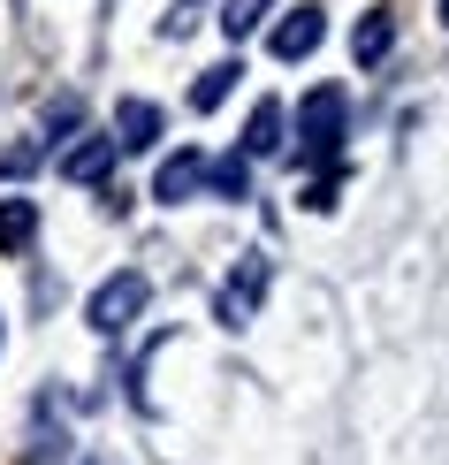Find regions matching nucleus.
Instances as JSON below:
<instances>
[{
    "label": "nucleus",
    "mask_w": 449,
    "mask_h": 465,
    "mask_svg": "<svg viewBox=\"0 0 449 465\" xmlns=\"http://www.w3.org/2000/svg\"><path fill=\"white\" fill-rule=\"evenodd\" d=\"M320 38H327V15L305 0V8H289L282 24L267 31V46H275V62H305V54H320Z\"/></svg>",
    "instance_id": "423d86ee"
},
{
    "label": "nucleus",
    "mask_w": 449,
    "mask_h": 465,
    "mask_svg": "<svg viewBox=\"0 0 449 465\" xmlns=\"http://www.w3.org/2000/svg\"><path fill=\"white\" fill-rule=\"evenodd\" d=\"M442 24H449V0H442Z\"/></svg>",
    "instance_id": "f3484780"
},
{
    "label": "nucleus",
    "mask_w": 449,
    "mask_h": 465,
    "mask_svg": "<svg viewBox=\"0 0 449 465\" xmlns=\"http://www.w3.org/2000/svg\"><path fill=\"white\" fill-rule=\"evenodd\" d=\"M267 282H275V260H267V252H244V260L221 275V290H213V321H221V328H251V321H259Z\"/></svg>",
    "instance_id": "f03ea898"
},
{
    "label": "nucleus",
    "mask_w": 449,
    "mask_h": 465,
    "mask_svg": "<svg viewBox=\"0 0 449 465\" xmlns=\"http://www.w3.org/2000/svg\"><path fill=\"white\" fill-rule=\"evenodd\" d=\"M388 54H396V8H366L358 31H350V62H358V69H381Z\"/></svg>",
    "instance_id": "6e6552de"
},
{
    "label": "nucleus",
    "mask_w": 449,
    "mask_h": 465,
    "mask_svg": "<svg viewBox=\"0 0 449 465\" xmlns=\"http://www.w3.org/2000/svg\"><path fill=\"white\" fill-rule=\"evenodd\" d=\"M199 191H206V153L199 145L168 153V161L152 168V199H161V206H183V199H199Z\"/></svg>",
    "instance_id": "39448f33"
},
{
    "label": "nucleus",
    "mask_w": 449,
    "mask_h": 465,
    "mask_svg": "<svg viewBox=\"0 0 449 465\" xmlns=\"http://www.w3.org/2000/svg\"><path fill=\"white\" fill-rule=\"evenodd\" d=\"M237 62H213V69H199V84H190V107H199V114H213V107H221L229 100V92H237Z\"/></svg>",
    "instance_id": "9b49d317"
},
{
    "label": "nucleus",
    "mask_w": 449,
    "mask_h": 465,
    "mask_svg": "<svg viewBox=\"0 0 449 465\" xmlns=\"http://www.w3.org/2000/svg\"><path fill=\"white\" fill-rule=\"evenodd\" d=\"M206 191H221V199H251V161H244V153L206 161Z\"/></svg>",
    "instance_id": "f8f14e48"
},
{
    "label": "nucleus",
    "mask_w": 449,
    "mask_h": 465,
    "mask_svg": "<svg viewBox=\"0 0 449 465\" xmlns=\"http://www.w3.org/2000/svg\"><path fill=\"white\" fill-rule=\"evenodd\" d=\"M38 161H46V138H31V145H8V153H0V176H38Z\"/></svg>",
    "instance_id": "4468645a"
},
{
    "label": "nucleus",
    "mask_w": 449,
    "mask_h": 465,
    "mask_svg": "<svg viewBox=\"0 0 449 465\" xmlns=\"http://www.w3.org/2000/svg\"><path fill=\"white\" fill-rule=\"evenodd\" d=\"M145 298H152V282L138 275V267H114V275L84 298V328L92 336H122V328L145 313Z\"/></svg>",
    "instance_id": "7ed1b4c3"
},
{
    "label": "nucleus",
    "mask_w": 449,
    "mask_h": 465,
    "mask_svg": "<svg viewBox=\"0 0 449 465\" xmlns=\"http://www.w3.org/2000/svg\"><path fill=\"white\" fill-rule=\"evenodd\" d=\"M161 130H168L161 100H122V107H114V145H122V153H152Z\"/></svg>",
    "instance_id": "0eeeda50"
},
{
    "label": "nucleus",
    "mask_w": 449,
    "mask_h": 465,
    "mask_svg": "<svg viewBox=\"0 0 449 465\" xmlns=\"http://www.w3.org/2000/svg\"><path fill=\"white\" fill-rule=\"evenodd\" d=\"M343 130H350V92L343 84H312L305 107H298V153L305 161H336Z\"/></svg>",
    "instance_id": "f257e3e1"
},
{
    "label": "nucleus",
    "mask_w": 449,
    "mask_h": 465,
    "mask_svg": "<svg viewBox=\"0 0 449 465\" xmlns=\"http://www.w3.org/2000/svg\"><path fill=\"white\" fill-rule=\"evenodd\" d=\"M282 130H289L282 100H259V107H251V123H244V161H267V153H282Z\"/></svg>",
    "instance_id": "1a4fd4ad"
},
{
    "label": "nucleus",
    "mask_w": 449,
    "mask_h": 465,
    "mask_svg": "<svg viewBox=\"0 0 449 465\" xmlns=\"http://www.w3.org/2000/svg\"><path fill=\"white\" fill-rule=\"evenodd\" d=\"M38 237V199H0V252H31Z\"/></svg>",
    "instance_id": "9d476101"
},
{
    "label": "nucleus",
    "mask_w": 449,
    "mask_h": 465,
    "mask_svg": "<svg viewBox=\"0 0 449 465\" xmlns=\"http://www.w3.org/2000/svg\"><path fill=\"white\" fill-rule=\"evenodd\" d=\"M259 24H267V0H221V31L229 38H251Z\"/></svg>",
    "instance_id": "ddd939ff"
},
{
    "label": "nucleus",
    "mask_w": 449,
    "mask_h": 465,
    "mask_svg": "<svg viewBox=\"0 0 449 465\" xmlns=\"http://www.w3.org/2000/svg\"><path fill=\"white\" fill-rule=\"evenodd\" d=\"M76 123H84V107H76V100H54L46 107V138H62V130H76Z\"/></svg>",
    "instance_id": "2eb2a0df"
},
{
    "label": "nucleus",
    "mask_w": 449,
    "mask_h": 465,
    "mask_svg": "<svg viewBox=\"0 0 449 465\" xmlns=\"http://www.w3.org/2000/svg\"><path fill=\"white\" fill-rule=\"evenodd\" d=\"M114 161H122V145H114V130H84V138H76V145L62 153V176L92 191V183H107V176H114Z\"/></svg>",
    "instance_id": "20e7f679"
},
{
    "label": "nucleus",
    "mask_w": 449,
    "mask_h": 465,
    "mask_svg": "<svg viewBox=\"0 0 449 465\" xmlns=\"http://www.w3.org/2000/svg\"><path fill=\"white\" fill-rule=\"evenodd\" d=\"M336 191H343V176H320V183H305V206H312V214H327V206H336Z\"/></svg>",
    "instance_id": "dca6fc26"
}]
</instances>
